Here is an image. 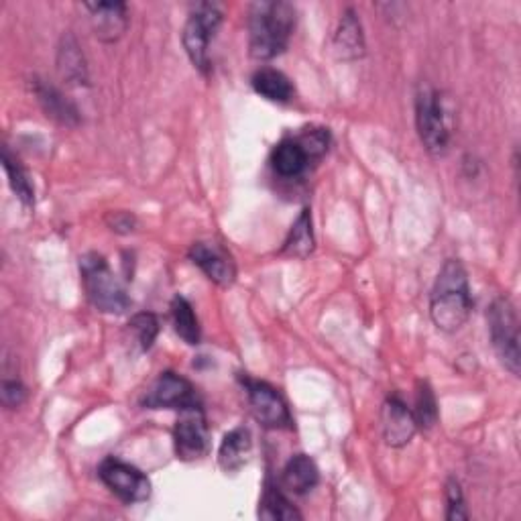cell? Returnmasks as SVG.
Instances as JSON below:
<instances>
[{"label":"cell","mask_w":521,"mask_h":521,"mask_svg":"<svg viewBox=\"0 0 521 521\" xmlns=\"http://www.w3.org/2000/svg\"><path fill=\"white\" fill-rule=\"evenodd\" d=\"M135 224H137V220L129 212H114L108 216V226H110V230H114V233L129 235L135 230Z\"/></svg>","instance_id":"obj_30"},{"label":"cell","mask_w":521,"mask_h":521,"mask_svg":"<svg viewBox=\"0 0 521 521\" xmlns=\"http://www.w3.org/2000/svg\"><path fill=\"white\" fill-rule=\"evenodd\" d=\"M98 477L114 495L129 505L147 501L151 495V481L139 469L119 458H106L98 469Z\"/></svg>","instance_id":"obj_9"},{"label":"cell","mask_w":521,"mask_h":521,"mask_svg":"<svg viewBox=\"0 0 521 521\" xmlns=\"http://www.w3.org/2000/svg\"><path fill=\"white\" fill-rule=\"evenodd\" d=\"M57 72L70 86H88V64L74 35H64L57 47Z\"/></svg>","instance_id":"obj_16"},{"label":"cell","mask_w":521,"mask_h":521,"mask_svg":"<svg viewBox=\"0 0 521 521\" xmlns=\"http://www.w3.org/2000/svg\"><path fill=\"white\" fill-rule=\"evenodd\" d=\"M251 84H253V90L269 102L285 104L296 94L292 80H289L283 72L273 70V68H261L259 72H255Z\"/></svg>","instance_id":"obj_20"},{"label":"cell","mask_w":521,"mask_h":521,"mask_svg":"<svg viewBox=\"0 0 521 521\" xmlns=\"http://www.w3.org/2000/svg\"><path fill=\"white\" fill-rule=\"evenodd\" d=\"M145 410H190L200 408V397L196 387L182 375L165 371L157 377L151 389L141 399Z\"/></svg>","instance_id":"obj_7"},{"label":"cell","mask_w":521,"mask_h":521,"mask_svg":"<svg viewBox=\"0 0 521 521\" xmlns=\"http://www.w3.org/2000/svg\"><path fill=\"white\" fill-rule=\"evenodd\" d=\"M253 450V438L247 428H235L230 430L218 450V465L224 473H237L241 471L251 456Z\"/></svg>","instance_id":"obj_17"},{"label":"cell","mask_w":521,"mask_h":521,"mask_svg":"<svg viewBox=\"0 0 521 521\" xmlns=\"http://www.w3.org/2000/svg\"><path fill=\"white\" fill-rule=\"evenodd\" d=\"M90 23L102 43L119 41L129 29V13L125 3H86Z\"/></svg>","instance_id":"obj_14"},{"label":"cell","mask_w":521,"mask_h":521,"mask_svg":"<svg viewBox=\"0 0 521 521\" xmlns=\"http://www.w3.org/2000/svg\"><path fill=\"white\" fill-rule=\"evenodd\" d=\"M243 387L247 391V399L255 420L269 430H292L294 418L281 393L265 381H257L251 377L243 379Z\"/></svg>","instance_id":"obj_8"},{"label":"cell","mask_w":521,"mask_h":521,"mask_svg":"<svg viewBox=\"0 0 521 521\" xmlns=\"http://www.w3.org/2000/svg\"><path fill=\"white\" fill-rule=\"evenodd\" d=\"M296 27V7L285 0L255 3L249 13V51L253 60L269 62L281 55Z\"/></svg>","instance_id":"obj_2"},{"label":"cell","mask_w":521,"mask_h":521,"mask_svg":"<svg viewBox=\"0 0 521 521\" xmlns=\"http://www.w3.org/2000/svg\"><path fill=\"white\" fill-rule=\"evenodd\" d=\"M416 129L424 149L432 157H444L450 149V127L438 90L422 86L416 94Z\"/></svg>","instance_id":"obj_4"},{"label":"cell","mask_w":521,"mask_h":521,"mask_svg":"<svg viewBox=\"0 0 521 521\" xmlns=\"http://www.w3.org/2000/svg\"><path fill=\"white\" fill-rule=\"evenodd\" d=\"M473 310L467 269L458 259H448L432 287L430 318L442 332H456L467 324Z\"/></svg>","instance_id":"obj_1"},{"label":"cell","mask_w":521,"mask_h":521,"mask_svg":"<svg viewBox=\"0 0 521 521\" xmlns=\"http://www.w3.org/2000/svg\"><path fill=\"white\" fill-rule=\"evenodd\" d=\"M190 261L204 271V275L220 287H230L237 281V265L222 245L218 243H194L190 247Z\"/></svg>","instance_id":"obj_11"},{"label":"cell","mask_w":521,"mask_h":521,"mask_svg":"<svg viewBox=\"0 0 521 521\" xmlns=\"http://www.w3.org/2000/svg\"><path fill=\"white\" fill-rule=\"evenodd\" d=\"M0 397H3L5 408L9 410H17L25 403L27 399V389L19 379H3V385H0Z\"/></svg>","instance_id":"obj_29"},{"label":"cell","mask_w":521,"mask_h":521,"mask_svg":"<svg viewBox=\"0 0 521 521\" xmlns=\"http://www.w3.org/2000/svg\"><path fill=\"white\" fill-rule=\"evenodd\" d=\"M489 334L493 349L501 365L513 375L519 377L521 371V353H519V320L515 306L509 298H497L487 314Z\"/></svg>","instance_id":"obj_5"},{"label":"cell","mask_w":521,"mask_h":521,"mask_svg":"<svg viewBox=\"0 0 521 521\" xmlns=\"http://www.w3.org/2000/svg\"><path fill=\"white\" fill-rule=\"evenodd\" d=\"M320 483V471L308 454H296L287 460L281 473V485L294 495H306Z\"/></svg>","instance_id":"obj_18"},{"label":"cell","mask_w":521,"mask_h":521,"mask_svg":"<svg viewBox=\"0 0 521 521\" xmlns=\"http://www.w3.org/2000/svg\"><path fill=\"white\" fill-rule=\"evenodd\" d=\"M298 141L302 143V147L308 151L310 159H320L326 151H328V143H330V135L326 129H310L304 135L298 137Z\"/></svg>","instance_id":"obj_28"},{"label":"cell","mask_w":521,"mask_h":521,"mask_svg":"<svg viewBox=\"0 0 521 521\" xmlns=\"http://www.w3.org/2000/svg\"><path fill=\"white\" fill-rule=\"evenodd\" d=\"M446 519L458 521V519H469V511L465 505V495H462L460 483L456 479H448L446 483Z\"/></svg>","instance_id":"obj_27"},{"label":"cell","mask_w":521,"mask_h":521,"mask_svg":"<svg viewBox=\"0 0 521 521\" xmlns=\"http://www.w3.org/2000/svg\"><path fill=\"white\" fill-rule=\"evenodd\" d=\"M80 275L90 304L104 314H125L131 308V298L123 283L112 273L106 259L98 253L80 257Z\"/></svg>","instance_id":"obj_3"},{"label":"cell","mask_w":521,"mask_h":521,"mask_svg":"<svg viewBox=\"0 0 521 521\" xmlns=\"http://www.w3.org/2000/svg\"><path fill=\"white\" fill-rule=\"evenodd\" d=\"M332 51L342 62L359 60L365 53V35L363 25L355 9H346L332 37Z\"/></svg>","instance_id":"obj_15"},{"label":"cell","mask_w":521,"mask_h":521,"mask_svg":"<svg viewBox=\"0 0 521 521\" xmlns=\"http://www.w3.org/2000/svg\"><path fill=\"white\" fill-rule=\"evenodd\" d=\"M381 422H383V438L391 448H401L405 444H410L414 434L418 432L414 412L397 395L385 399L381 410Z\"/></svg>","instance_id":"obj_12"},{"label":"cell","mask_w":521,"mask_h":521,"mask_svg":"<svg viewBox=\"0 0 521 521\" xmlns=\"http://www.w3.org/2000/svg\"><path fill=\"white\" fill-rule=\"evenodd\" d=\"M3 167L7 171L9 178V186L15 192V196L25 204V206H33L35 202V188L29 180V173L25 171V167L21 165V161L11 153L9 145L3 147Z\"/></svg>","instance_id":"obj_24"},{"label":"cell","mask_w":521,"mask_h":521,"mask_svg":"<svg viewBox=\"0 0 521 521\" xmlns=\"http://www.w3.org/2000/svg\"><path fill=\"white\" fill-rule=\"evenodd\" d=\"M220 25H222V11L218 9V5L200 3L190 13L182 33V43L192 66L204 76H208L210 72V55H208L210 41L216 37Z\"/></svg>","instance_id":"obj_6"},{"label":"cell","mask_w":521,"mask_h":521,"mask_svg":"<svg viewBox=\"0 0 521 521\" xmlns=\"http://www.w3.org/2000/svg\"><path fill=\"white\" fill-rule=\"evenodd\" d=\"M129 328L133 330L141 351H149L153 342L157 340V334H159V320L155 314L151 312H141V314H135L129 322Z\"/></svg>","instance_id":"obj_26"},{"label":"cell","mask_w":521,"mask_h":521,"mask_svg":"<svg viewBox=\"0 0 521 521\" xmlns=\"http://www.w3.org/2000/svg\"><path fill=\"white\" fill-rule=\"evenodd\" d=\"M173 446L180 460H200L210 450V432L202 405L182 412L176 428H173Z\"/></svg>","instance_id":"obj_10"},{"label":"cell","mask_w":521,"mask_h":521,"mask_svg":"<svg viewBox=\"0 0 521 521\" xmlns=\"http://www.w3.org/2000/svg\"><path fill=\"white\" fill-rule=\"evenodd\" d=\"M310 155L298 139L281 141L271 153V165L281 178H298L308 169Z\"/></svg>","instance_id":"obj_19"},{"label":"cell","mask_w":521,"mask_h":521,"mask_svg":"<svg viewBox=\"0 0 521 521\" xmlns=\"http://www.w3.org/2000/svg\"><path fill=\"white\" fill-rule=\"evenodd\" d=\"M169 310H171V322H173V330H176V334L190 346L200 344L202 332H200V322L194 314L192 304L186 298L176 296L173 298Z\"/></svg>","instance_id":"obj_22"},{"label":"cell","mask_w":521,"mask_h":521,"mask_svg":"<svg viewBox=\"0 0 521 521\" xmlns=\"http://www.w3.org/2000/svg\"><path fill=\"white\" fill-rule=\"evenodd\" d=\"M259 517L261 519H269V521H298L302 519V513L292 505L279 487L275 485H267L263 499H261V507H259Z\"/></svg>","instance_id":"obj_23"},{"label":"cell","mask_w":521,"mask_h":521,"mask_svg":"<svg viewBox=\"0 0 521 521\" xmlns=\"http://www.w3.org/2000/svg\"><path fill=\"white\" fill-rule=\"evenodd\" d=\"M414 418H416L418 428H424V430L434 428L436 422H438V403H436V395H434L428 381L418 383Z\"/></svg>","instance_id":"obj_25"},{"label":"cell","mask_w":521,"mask_h":521,"mask_svg":"<svg viewBox=\"0 0 521 521\" xmlns=\"http://www.w3.org/2000/svg\"><path fill=\"white\" fill-rule=\"evenodd\" d=\"M316 241H314V228H312V214L310 210H302L298 220L294 222L289 237L281 249V255L292 259H308L314 253Z\"/></svg>","instance_id":"obj_21"},{"label":"cell","mask_w":521,"mask_h":521,"mask_svg":"<svg viewBox=\"0 0 521 521\" xmlns=\"http://www.w3.org/2000/svg\"><path fill=\"white\" fill-rule=\"evenodd\" d=\"M31 90H33L39 106L43 108L47 119L55 121L57 125H64V127L80 125L82 117H80L78 106L60 88H55L53 84H49L41 78H33Z\"/></svg>","instance_id":"obj_13"}]
</instances>
